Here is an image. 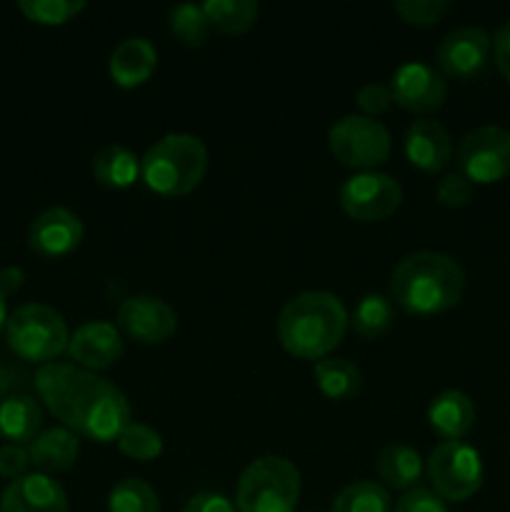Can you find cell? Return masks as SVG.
Segmentation results:
<instances>
[{"label":"cell","mask_w":510,"mask_h":512,"mask_svg":"<svg viewBox=\"0 0 510 512\" xmlns=\"http://www.w3.org/2000/svg\"><path fill=\"white\" fill-rule=\"evenodd\" d=\"M330 512H393L390 490L375 480H355L335 495Z\"/></svg>","instance_id":"27"},{"label":"cell","mask_w":510,"mask_h":512,"mask_svg":"<svg viewBox=\"0 0 510 512\" xmlns=\"http://www.w3.org/2000/svg\"><path fill=\"white\" fill-rule=\"evenodd\" d=\"M435 58L445 78L473 80L485 73L493 58V35L480 25H460L445 33Z\"/></svg>","instance_id":"11"},{"label":"cell","mask_w":510,"mask_h":512,"mask_svg":"<svg viewBox=\"0 0 510 512\" xmlns=\"http://www.w3.org/2000/svg\"><path fill=\"white\" fill-rule=\"evenodd\" d=\"M203 13L218 33L240 35L253 28L260 5L255 0H205Z\"/></svg>","instance_id":"25"},{"label":"cell","mask_w":510,"mask_h":512,"mask_svg":"<svg viewBox=\"0 0 510 512\" xmlns=\"http://www.w3.org/2000/svg\"><path fill=\"white\" fill-rule=\"evenodd\" d=\"M8 298H5L3 293H0V333L5 330V323H8Z\"/></svg>","instance_id":"41"},{"label":"cell","mask_w":510,"mask_h":512,"mask_svg":"<svg viewBox=\"0 0 510 512\" xmlns=\"http://www.w3.org/2000/svg\"><path fill=\"white\" fill-rule=\"evenodd\" d=\"M350 315L328 290H305L280 308L278 340L300 360H323L343 343Z\"/></svg>","instance_id":"2"},{"label":"cell","mask_w":510,"mask_h":512,"mask_svg":"<svg viewBox=\"0 0 510 512\" xmlns=\"http://www.w3.org/2000/svg\"><path fill=\"white\" fill-rule=\"evenodd\" d=\"M428 423L443 440H463L475 425V405L463 390H443L428 405Z\"/></svg>","instance_id":"19"},{"label":"cell","mask_w":510,"mask_h":512,"mask_svg":"<svg viewBox=\"0 0 510 512\" xmlns=\"http://www.w3.org/2000/svg\"><path fill=\"white\" fill-rule=\"evenodd\" d=\"M20 13L38 25H65L85 10V0H20Z\"/></svg>","instance_id":"31"},{"label":"cell","mask_w":510,"mask_h":512,"mask_svg":"<svg viewBox=\"0 0 510 512\" xmlns=\"http://www.w3.org/2000/svg\"><path fill=\"white\" fill-rule=\"evenodd\" d=\"M458 173L473 185H490L510 175V130L480 125L465 133L458 145Z\"/></svg>","instance_id":"9"},{"label":"cell","mask_w":510,"mask_h":512,"mask_svg":"<svg viewBox=\"0 0 510 512\" xmlns=\"http://www.w3.org/2000/svg\"><path fill=\"white\" fill-rule=\"evenodd\" d=\"M68 493L45 473H28L10 480L0 495V512H68Z\"/></svg>","instance_id":"16"},{"label":"cell","mask_w":510,"mask_h":512,"mask_svg":"<svg viewBox=\"0 0 510 512\" xmlns=\"http://www.w3.org/2000/svg\"><path fill=\"white\" fill-rule=\"evenodd\" d=\"M473 190L475 185L463 173H448L435 185V198L445 208H463L473 198Z\"/></svg>","instance_id":"33"},{"label":"cell","mask_w":510,"mask_h":512,"mask_svg":"<svg viewBox=\"0 0 510 512\" xmlns=\"http://www.w3.org/2000/svg\"><path fill=\"white\" fill-rule=\"evenodd\" d=\"M65 353L78 368L100 373V370L113 368L123 358L125 340L118 325L108 323V320H88L75 328V333H70Z\"/></svg>","instance_id":"15"},{"label":"cell","mask_w":510,"mask_h":512,"mask_svg":"<svg viewBox=\"0 0 510 512\" xmlns=\"http://www.w3.org/2000/svg\"><path fill=\"white\" fill-rule=\"evenodd\" d=\"M393 512H450L443 498L428 488H413L398 498L393 505Z\"/></svg>","instance_id":"34"},{"label":"cell","mask_w":510,"mask_h":512,"mask_svg":"<svg viewBox=\"0 0 510 512\" xmlns=\"http://www.w3.org/2000/svg\"><path fill=\"white\" fill-rule=\"evenodd\" d=\"M158 68V50L143 35H133L115 45L108 60V73L118 88H138L148 83L150 75Z\"/></svg>","instance_id":"18"},{"label":"cell","mask_w":510,"mask_h":512,"mask_svg":"<svg viewBox=\"0 0 510 512\" xmlns=\"http://www.w3.org/2000/svg\"><path fill=\"white\" fill-rule=\"evenodd\" d=\"M83 220L70 208L55 205L35 215L28 228V245L35 255L45 260H58L75 253L83 243Z\"/></svg>","instance_id":"14"},{"label":"cell","mask_w":510,"mask_h":512,"mask_svg":"<svg viewBox=\"0 0 510 512\" xmlns=\"http://www.w3.org/2000/svg\"><path fill=\"white\" fill-rule=\"evenodd\" d=\"M375 470H378V478L383 480L385 488L408 493V490H413L415 485H418L425 465L418 450L410 448V445L388 443L378 453Z\"/></svg>","instance_id":"22"},{"label":"cell","mask_w":510,"mask_h":512,"mask_svg":"<svg viewBox=\"0 0 510 512\" xmlns=\"http://www.w3.org/2000/svg\"><path fill=\"white\" fill-rule=\"evenodd\" d=\"M108 512H160V498L145 480L123 478L110 488Z\"/></svg>","instance_id":"28"},{"label":"cell","mask_w":510,"mask_h":512,"mask_svg":"<svg viewBox=\"0 0 510 512\" xmlns=\"http://www.w3.org/2000/svg\"><path fill=\"white\" fill-rule=\"evenodd\" d=\"M315 385L328 400H350L363 388V373L348 358H323L313 368Z\"/></svg>","instance_id":"24"},{"label":"cell","mask_w":510,"mask_h":512,"mask_svg":"<svg viewBox=\"0 0 510 512\" xmlns=\"http://www.w3.org/2000/svg\"><path fill=\"white\" fill-rule=\"evenodd\" d=\"M328 145L335 160H340L345 168L368 173L390 158L393 138L380 120L363 113H350L330 125Z\"/></svg>","instance_id":"8"},{"label":"cell","mask_w":510,"mask_h":512,"mask_svg":"<svg viewBox=\"0 0 510 512\" xmlns=\"http://www.w3.org/2000/svg\"><path fill=\"white\" fill-rule=\"evenodd\" d=\"M300 500V470L283 455H263L240 473L238 512H293Z\"/></svg>","instance_id":"5"},{"label":"cell","mask_w":510,"mask_h":512,"mask_svg":"<svg viewBox=\"0 0 510 512\" xmlns=\"http://www.w3.org/2000/svg\"><path fill=\"white\" fill-rule=\"evenodd\" d=\"M8 390H10V373L5 370V365L0 363V403L8 398Z\"/></svg>","instance_id":"40"},{"label":"cell","mask_w":510,"mask_h":512,"mask_svg":"<svg viewBox=\"0 0 510 512\" xmlns=\"http://www.w3.org/2000/svg\"><path fill=\"white\" fill-rule=\"evenodd\" d=\"M433 493L445 503H465L483 488V458L465 440H443L425 460Z\"/></svg>","instance_id":"7"},{"label":"cell","mask_w":510,"mask_h":512,"mask_svg":"<svg viewBox=\"0 0 510 512\" xmlns=\"http://www.w3.org/2000/svg\"><path fill=\"white\" fill-rule=\"evenodd\" d=\"M23 283H25V273L20 268H15V265H8V268L0 270V293H3L5 298L18 293V290L23 288Z\"/></svg>","instance_id":"39"},{"label":"cell","mask_w":510,"mask_h":512,"mask_svg":"<svg viewBox=\"0 0 510 512\" xmlns=\"http://www.w3.org/2000/svg\"><path fill=\"white\" fill-rule=\"evenodd\" d=\"M390 93H393V103H398L403 110L428 115L443 108L448 100V80L430 63L405 60L390 78Z\"/></svg>","instance_id":"12"},{"label":"cell","mask_w":510,"mask_h":512,"mask_svg":"<svg viewBox=\"0 0 510 512\" xmlns=\"http://www.w3.org/2000/svg\"><path fill=\"white\" fill-rule=\"evenodd\" d=\"M208 173V148L193 133L163 135L140 158V180L163 198L188 195Z\"/></svg>","instance_id":"4"},{"label":"cell","mask_w":510,"mask_h":512,"mask_svg":"<svg viewBox=\"0 0 510 512\" xmlns=\"http://www.w3.org/2000/svg\"><path fill=\"white\" fill-rule=\"evenodd\" d=\"M5 340L18 358L48 365L68 350L70 328L63 315L50 305L25 303L8 315Z\"/></svg>","instance_id":"6"},{"label":"cell","mask_w":510,"mask_h":512,"mask_svg":"<svg viewBox=\"0 0 510 512\" xmlns=\"http://www.w3.org/2000/svg\"><path fill=\"white\" fill-rule=\"evenodd\" d=\"M168 25L170 33L180 40L188 48H198L208 40L210 35V23L203 13V5L195 3H178L170 8L168 13Z\"/></svg>","instance_id":"30"},{"label":"cell","mask_w":510,"mask_h":512,"mask_svg":"<svg viewBox=\"0 0 510 512\" xmlns=\"http://www.w3.org/2000/svg\"><path fill=\"white\" fill-rule=\"evenodd\" d=\"M115 443L125 458L138 460V463H150V460H158L163 455V435L150 425L138 423V420H130Z\"/></svg>","instance_id":"29"},{"label":"cell","mask_w":510,"mask_h":512,"mask_svg":"<svg viewBox=\"0 0 510 512\" xmlns=\"http://www.w3.org/2000/svg\"><path fill=\"white\" fill-rule=\"evenodd\" d=\"M355 103L363 110V115L375 118V115H383L385 110L393 105V93H390V85L383 83H368L358 90L355 95Z\"/></svg>","instance_id":"35"},{"label":"cell","mask_w":510,"mask_h":512,"mask_svg":"<svg viewBox=\"0 0 510 512\" xmlns=\"http://www.w3.org/2000/svg\"><path fill=\"white\" fill-rule=\"evenodd\" d=\"M28 453L30 465H35L38 473H65L78 460L80 440L68 428L58 425V428L40 430L38 438L28 445Z\"/></svg>","instance_id":"20"},{"label":"cell","mask_w":510,"mask_h":512,"mask_svg":"<svg viewBox=\"0 0 510 512\" xmlns=\"http://www.w3.org/2000/svg\"><path fill=\"white\" fill-rule=\"evenodd\" d=\"M118 330L140 345H160L178 330V313L158 295H130L118 305Z\"/></svg>","instance_id":"13"},{"label":"cell","mask_w":510,"mask_h":512,"mask_svg":"<svg viewBox=\"0 0 510 512\" xmlns=\"http://www.w3.org/2000/svg\"><path fill=\"white\" fill-rule=\"evenodd\" d=\"M403 203V188L398 180L380 170L353 173L340 185V208L358 223L388 220Z\"/></svg>","instance_id":"10"},{"label":"cell","mask_w":510,"mask_h":512,"mask_svg":"<svg viewBox=\"0 0 510 512\" xmlns=\"http://www.w3.org/2000/svg\"><path fill=\"white\" fill-rule=\"evenodd\" d=\"M180 512H238V508L223 493H210V490H205V493H195Z\"/></svg>","instance_id":"37"},{"label":"cell","mask_w":510,"mask_h":512,"mask_svg":"<svg viewBox=\"0 0 510 512\" xmlns=\"http://www.w3.org/2000/svg\"><path fill=\"white\" fill-rule=\"evenodd\" d=\"M395 308L388 295L368 293L358 300L350 313V325L363 340H375L393 328Z\"/></svg>","instance_id":"26"},{"label":"cell","mask_w":510,"mask_h":512,"mask_svg":"<svg viewBox=\"0 0 510 512\" xmlns=\"http://www.w3.org/2000/svg\"><path fill=\"white\" fill-rule=\"evenodd\" d=\"M465 293V273L453 255L438 250L408 253L390 275V300L410 315H438Z\"/></svg>","instance_id":"3"},{"label":"cell","mask_w":510,"mask_h":512,"mask_svg":"<svg viewBox=\"0 0 510 512\" xmlns=\"http://www.w3.org/2000/svg\"><path fill=\"white\" fill-rule=\"evenodd\" d=\"M43 428V408L33 395L13 393L0 403V435L13 445L28 448Z\"/></svg>","instance_id":"21"},{"label":"cell","mask_w":510,"mask_h":512,"mask_svg":"<svg viewBox=\"0 0 510 512\" xmlns=\"http://www.w3.org/2000/svg\"><path fill=\"white\" fill-rule=\"evenodd\" d=\"M405 158L423 173H440L453 158V138L433 118H418L405 130Z\"/></svg>","instance_id":"17"},{"label":"cell","mask_w":510,"mask_h":512,"mask_svg":"<svg viewBox=\"0 0 510 512\" xmlns=\"http://www.w3.org/2000/svg\"><path fill=\"white\" fill-rule=\"evenodd\" d=\"M90 170H93V178L105 188L125 190L135 185V180H140V158L125 145L110 143L93 155Z\"/></svg>","instance_id":"23"},{"label":"cell","mask_w":510,"mask_h":512,"mask_svg":"<svg viewBox=\"0 0 510 512\" xmlns=\"http://www.w3.org/2000/svg\"><path fill=\"white\" fill-rule=\"evenodd\" d=\"M30 465V453L25 445H13L5 443L0 448V475L8 480H18L23 475H28Z\"/></svg>","instance_id":"36"},{"label":"cell","mask_w":510,"mask_h":512,"mask_svg":"<svg viewBox=\"0 0 510 512\" xmlns=\"http://www.w3.org/2000/svg\"><path fill=\"white\" fill-rule=\"evenodd\" d=\"M493 60H495V68L500 70V75L510 83V20H505V23L495 30Z\"/></svg>","instance_id":"38"},{"label":"cell","mask_w":510,"mask_h":512,"mask_svg":"<svg viewBox=\"0 0 510 512\" xmlns=\"http://www.w3.org/2000/svg\"><path fill=\"white\" fill-rule=\"evenodd\" d=\"M393 8L403 18V23L428 28V25L443 20V15L450 10V3L448 0H395Z\"/></svg>","instance_id":"32"},{"label":"cell","mask_w":510,"mask_h":512,"mask_svg":"<svg viewBox=\"0 0 510 512\" xmlns=\"http://www.w3.org/2000/svg\"><path fill=\"white\" fill-rule=\"evenodd\" d=\"M35 390L63 428L93 443H115L133 420L123 390L73 363L40 365Z\"/></svg>","instance_id":"1"}]
</instances>
